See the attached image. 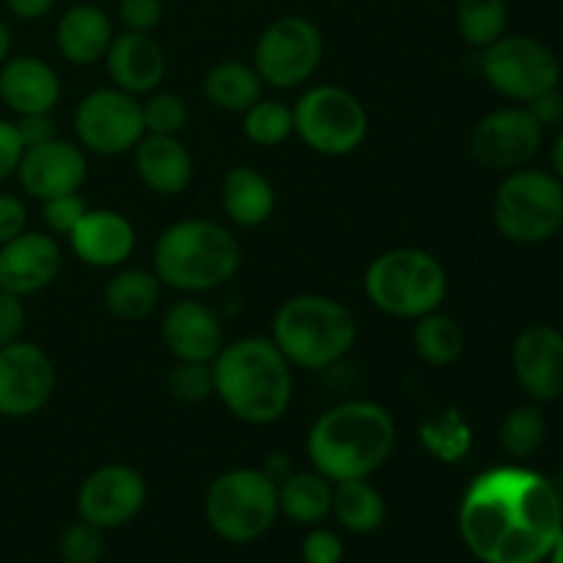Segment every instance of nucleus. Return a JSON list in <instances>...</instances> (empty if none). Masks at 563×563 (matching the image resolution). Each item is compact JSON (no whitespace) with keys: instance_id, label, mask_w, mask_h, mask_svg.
<instances>
[{"instance_id":"nucleus-35","label":"nucleus","mask_w":563,"mask_h":563,"mask_svg":"<svg viewBox=\"0 0 563 563\" xmlns=\"http://www.w3.org/2000/svg\"><path fill=\"white\" fill-rule=\"evenodd\" d=\"M143 110V130L148 135H179L187 124V102L179 93H152L146 102H141Z\"/></svg>"},{"instance_id":"nucleus-20","label":"nucleus","mask_w":563,"mask_h":563,"mask_svg":"<svg viewBox=\"0 0 563 563\" xmlns=\"http://www.w3.org/2000/svg\"><path fill=\"white\" fill-rule=\"evenodd\" d=\"M135 225L113 209H88L69 234L75 256L88 267H121L135 251Z\"/></svg>"},{"instance_id":"nucleus-7","label":"nucleus","mask_w":563,"mask_h":563,"mask_svg":"<svg viewBox=\"0 0 563 563\" xmlns=\"http://www.w3.org/2000/svg\"><path fill=\"white\" fill-rule=\"evenodd\" d=\"M280 515L278 484L264 471L236 467L214 478L203 498V517L214 537L231 544L262 539Z\"/></svg>"},{"instance_id":"nucleus-50","label":"nucleus","mask_w":563,"mask_h":563,"mask_svg":"<svg viewBox=\"0 0 563 563\" xmlns=\"http://www.w3.org/2000/svg\"><path fill=\"white\" fill-rule=\"evenodd\" d=\"M548 561H550V563H563V528H561L559 539H555L553 550H550V559H548Z\"/></svg>"},{"instance_id":"nucleus-8","label":"nucleus","mask_w":563,"mask_h":563,"mask_svg":"<svg viewBox=\"0 0 563 563\" xmlns=\"http://www.w3.org/2000/svg\"><path fill=\"white\" fill-rule=\"evenodd\" d=\"M493 218L517 245L548 242L563 225V181L548 170H511L493 198Z\"/></svg>"},{"instance_id":"nucleus-3","label":"nucleus","mask_w":563,"mask_h":563,"mask_svg":"<svg viewBox=\"0 0 563 563\" xmlns=\"http://www.w3.org/2000/svg\"><path fill=\"white\" fill-rule=\"evenodd\" d=\"M214 394L242 423L267 427L286 416L295 394L291 363L273 339H240L212 361Z\"/></svg>"},{"instance_id":"nucleus-49","label":"nucleus","mask_w":563,"mask_h":563,"mask_svg":"<svg viewBox=\"0 0 563 563\" xmlns=\"http://www.w3.org/2000/svg\"><path fill=\"white\" fill-rule=\"evenodd\" d=\"M550 163H553L555 176H559V179L563 181V130H561V135L555 137V143H553V154H550Z\"/></svg>"},{"instance_id":"nucleus-15","label":"nucleus","mask_w":563,"mask_h":563,"mask_svg":"<svg viewBox=\"0 0 563 563\" xmlns=\"http://www.w3.org/2000/svg\"><path fill=\"white\" fill-rule=\"evenodd\" d=\"M542 146V126L528 108H504L484 115L471 135V154L489 170L526 168Z\"/></svg>"},{"instance_id":"nucleus-25","label":"nucleus","mask_w":563,"mask_h":563,"mask_svg":"<svg viewBox=\"0 0 563 563\" xmlns=\"http://www.w3.org/2000/svg\"><path fill=\"white\" fill-rule=\"evenodd\" d=\"M223 209L242 229L264 225L275 212V190L264 174L251 165H236L223 179Z\"/></svg>"},{"instance_id":"nucleus-29","label":"nucleus","mask_w":563,"mask_h":563,"mask_svg":"<svg viewBox=\"0 0 563 563\" xmlns=\"http://www.w3.org/2000/svg\"><path fill=\"white\" fill-rule=\"evenodd\" d=\"M159 278L146 269H121L104 286V306L115 319L141 322L157 308Z\"/></svg>"},{"instance_id":"nucleus-36","label":"nucleus","mask_w":563,"mask_h":563,"mask_svg":"<svg viewBox=\"0 0 563 563\" xmlns=\"http://www.w3.org/2000/svg\"><path fill=\"white\" fill-rule=\"evenodd\" d=\"M58 553L64 563H99L104 555V531L86 520L71 522L60 533Z\"/></svg>"},{"instance_id":"nucleus-24","label":"nucleus","mask_w":563,"mask_h":563,"mask_svg":"<svg viewBox=\"0 0 563 563\" xmlns=\"http://www.w3.org/2000/svg\"><path fill=\"white\" fill-rule=\"evenodd\" d=\"M113 22L97 3H77L64 11L55 31L58 53L75 66H93L108 55L113 42Z\"/></svg>"},{"instance_id":"nucleus-41","label":"nucleus","mask_w":563,"mask_h":563,"mask_svg":"<svg viewBox=\"0 0 563 563\" xmlns=\"http://www.w3.org/2000/svg\"><path fill=\"white\" fill-rule=\"evenodd\" d=\"M25 330V306L22 297L0 289V346H9L22 339Z\"/></svg>"},{"instance_id":"nucleus-17","label":"nucleus","mask_w":563,"mask_h":563,"mask_svg":"<svg viewBox=\"0 0 563 563\" xmlns=\"http://www.w3.org/2000/svg\"><path fill=\"white\" fill-rule=\"evenodd\" d=\"M60 264L64 253L55 236L25 229L20 236L0 245V289L22 300L38 295L58 278Z\"/></svg>"},{"instance_id":"nucleus-33","label":"nucleus","mask_w":563,"mask_h":563,"mask_svg":"<svg viewBox=\"0 0 563 563\" xmlns=\"http://www.w3.org/2000/svg\"><path fill=\"white\" fill-rule=\"evenodd\" d=\"M548 434V421L539 407L526 405L511 410L500 423V445L515 460H528L537 454Z\"/></svg>"},{"instance_id":"nucleus-5","label":"nucleus","mask_w":563,"mask_h":563,"mask_svg":"<svg viewBox=\"0 0 563 563\" xmlns=\"http://www.w3.org/2000/svg\"><path fill=\"white\" fill-rule=\"evenodd\" d=\"M357 339L355 317L324 295L289 297L275 311L273 341L291 366L322 372L350 355Z\"/></svg>"},{"instance_id":"nucleus-27","label":"nucleus","mask_w":563,"mask_h":563,"mask_svg":"<svg viewBox=\"0 0 563 563\" xmlns=\"http://www.w3.org/2000/svg\"><path fill=\"white\" fill-rule=\"evenodd\" d=\"M264 80L258 77L256 66L242 60H220L203 77V93L214 108L225 113H245L262 99Z\"/></svg>"},{"instance_id":"nucleus-51","label":"nucleus","mask_w":563,"mask_h":563,"mask_svg":"<svg viewBox=\"0 0 563 563\" xmlns=\"http://www.w3.org/2000/svg\"><path fill=\"white\" fill-rule=\"evenodd\" d=\"M555 493H559V500H561V509H563V471L559 473V478H555Z\"/></svg>"},{"instance_id":"nucleus-16","label":"nucleus","mask_w":563,"mask_h":563,"mask_svg":"<svg viewBox=\"0 0 563 563\" xmlns=\"http://www.w3.org/2000/svg\"><path fill=\"white\" fill-rule=\"evenodd\" d=\"M14 176L22 192L47 201V198L80 190L88 176V159L82 146L53 137V141L25 148Z\"/></svg>"},{"instance_id":"nucleus-38","label":"nucleus","mask_w":563,"mask_h":563,"mask_svg":"<svg viewBox=\"0 0 563 563\" xmlns=\"http://www.w3.org/2000/svg\"><path fill=\"white\" fill-rule=\"evenodd\" d=\"M42 220L44 225L49 229V234H64L69 236L75 231V225L80 223L82 214L88 212L86 201H82L77 192H69V196H55L42 201Z\"/></svg>"},{"instance_id":"nucleus-43","label":"nucleus","mask_w":563,"mask_h":563,"mask_svg":"<svg viewBox=\"0 0 563 563\" xmlns=\"http://www.w3.org/2000/svg\"><path fill=\"white\" fill-rule=\"evenodd\" d=\"M27 229V209L14 192H0V245L11 242Z\"/></svg>"},{"instance_id":"nucleus-39","label":"nucleus","mask_w":563,"mask_h":563,"mask_svg":"<svg viewBox=\"0 0 563 563\" xmlns=\"http://www.w3.org/2000/svg\"><path fill=\"white\" fill-rule=\"evenodd\" d=\"M163 0H119V22L124 31L152 33L163 22Z\"/></svg>"},{"instance_id":"nucleus-4","label":"nucleus","mask_w":563,"mask_h":563,"mask_svg":"<svg viewBox=\"0 0 563 563\" xmlns=\"http://www.w3.org/2000/svg\"><path fill=\"white\" fill-rule=\"evenodd\" d=\"M242 264L240 240L214 220H181L165 229L154 245V275L179 291L220 289Z\"/></svg>"},{"instance_id":"nucleus-44","label":"nucleus","mask_w":563,"mask_h":563,"mask_svg":"<svg viewBox=\"0 0 563 563\" xmlns=\"http://www.w3.org/2000/svg\"><path fill=\"white\" fill-rule=\"evenodd\" d=\"M14 124H16V132H20V137H22V146L25 148L38 146V143H47V141H53V137H58L55 135L53 113L20 115Z\"/></svg>"},{"instance_id":"nucleus-23","label":"nucleus","mask_w":563,"mask_h":563,"mask_svg":"<svg viewBox=\"0 0 563 563\" xmlns=\"http://www.w3.org/2000/svg\"><path fill=\"white\" fill-rule=\"evenodd\" d=\"M135 170L157 196H179L192 181V157L179 135H143L135 146Z\"/></svg>"},{"instance_id":"nucleus-21","label":"nucleus","mask_w":563,"mask_h":563,"mask_svg":"<svg viewBox=\"0 0 563 563\" xmlns=\"http://www.w3.org/2000/svg\"><path fill=\"white\" fill-rule=\"evenodd\" d=\"M163 341L176 361L212 363L223 350V330L209 306L179 300L163 319Z\"/></svg>"},{"instance_id":"nucleus-46","label":"nucleus","mask_w":563,"mask_h":563,"mask_svg":"<svg viewBox=\"0 0 563 563\" xmlns=\"http://www.w3.org/2000/svg\"><path fill=\"white\" fill-rule=\"evenodd\" d=\"M5 9H9L11 16L22 22H33V20H42L47 16L49 11L55 9L58 0H3Z\"/></svg>"},{"instance_id":"nucleus-34","label":"nucleus","mask_w":563,"mask_h":563,"mask_svg":"<svg viewBox=\"0 0 563 563\" xmlns=\"http://www.w3.org/2000/svg\"><path fill=\"white\" fill-rule=\"evenodd\" d=\"M242 115H245L242 130H245L247 141H253L256 146H278L295 132V113L275 99H258Z\"/></svg>"},{"instance_id":"nucleus-47","label":"nucleus","mask_w":563,"mask_h":563,"mask_svg":"<svg viewBox=\"0 0 563 563\" xmlns=\"http://www.w3.org/2000/svg\"><path fill=\"white\" fill-rule=\"evenodd\" d=\"M264 476L273 478L275 484H280L284 478H289L291 473H295V465H291L289 454H269V460L264 462Z\"/></svg>"},{"instance_id":"nucleus-10","label":"nucleus","mask_w":563,"mask_h":563,"mask_svg":"<svg viewBox=\"0 0 563 563\" xmlns=\"http://www.w3.org/2000/svg\"><path fill=\"white\" fill-rule=\"evenodd\" d=\"M324 58V36L308 16L286 14L269 22L253 49L258 77L273 88H297L317 75Z\"/></svg>"},{"instance_id":"nucleus-42","label":"nucleus","mask_w":563,"mask_h":563,"mask_svg":"<svg viewBox=\"0 0 563 563\" xmlns=\"http://www.w3.org/2000/svg\"><path fill=\"white\" fill-rule=\"evenodd\" d=\"M22 154H25V146H22L16 124L9 119H0V185L16 174Z\"/></svg>"},{"instance_id":"nucleus-19","label":"nucleus","mask_w":563,"mask_h":563,"mask_svg":"<svg viewBox=\"0 0 563 563\" xmlns=\"http://www.w3.org/2000/svg\"><path fill=\"white\" fill-rule=\"evenodd\" d=\"M0 102L20 115L53 113L60 102V77L36 55H9L0 66Z\"/></svg>"},{"instance_id":"nucleus-6","label":"nucleus","mask_w":563,"mask_h":563,"mask_svg":"<svg viewBox=\"0 0 563 563\" xmlns=\"http://www.w3.org/2000/svg\"><path fill=\"white\" fill-rule=\"evenodd\" d=\"M363 286L377 311L396 319H421L443 306L449 275L432 253L396 247L368 264Z\"/></svg>"},{"instance_id":"nucleus-22","label":"nucleus","mask_w":563,"mask_h":563,"mask_svg":"<svg viewBox=\"0 0 563 563\" xmlns=\"http://www.w3.org/2000/svg\"><path fill=\"white\" fill-rule=\"evenodd\" d=\"M104 64H108L110 80L115 82V88L132 93V97L157 91L165 69H168L163 47L154 42L152 33L135 31H124L113 36L108 55H104Z\"/></svg>"},{"instance_id":"nucleus-14","label":"nucleus","mask_w":563,"mask_h":563,"mask_svg":"<svg viewBox=\"0 0 563 563\" xmlns=\"http://www.w3.org/2000/svg\"><path fill=\"white\" fill-rule=\"evenodd\" d=\"M146 478L130 465H104L88 473L77 489V517L110 531L141 515L146 506Z\"/></svg>"},{"instance_id":"nucleus-26","label":"nucleus","mask_w":563,"mask_h":563,"mask_svg":"<svg viewBox=\"0 0 563 563\" xmlns=\"http://www.w3.org/2000/svg\"><path fill=\"white\" fill-rule=\"evenodd\" d=\"M278 506L297 526L317 528L333 509V484L317 471H295L278 484Z\"/></svg>"},{"instance_id":"nucleus-37","label":"nucleus","mask_w":563,"mask_h":563,"mask_svg":"<svg viewBox=\"0 0 563 563\" xmlns=\"http://www.w3.org/2000/svg\"><path fill=\"white\" fill-rule=\"evenodd\" d=\"M168 390L176 401L185 405H198L214 394L212 363H190L179 361L168 377Z\"/></svg>"},{"instance_id":"nucleus-13","label":"nucleus","mask_w":563,"mask_h":563,"mask_svg":"<svg viewBox=\"0 0 563 563\" xmlns=\"http://www.w3.org/2000/svg\"><path fill=\"white\" fill-rule=\"evenodd\" d=\"M55 390V366L42 346L14 341L0 346V418H31L47 407Z\"/></svg>"},{"instance_id":"nucleus-31","label":"nucleus","mask_w":563,"mask_h":563,"mask_svg":"<svg viewBox=\"0 0 563 563\" xmlns=\"http://www.w3.org/2000/svg\"><path fill=\"white\" fill-rule=\"evenodd\" d=\"M509 3L506 0H460L456 3V27L473 47H489L506 36Z\"/></svg>"},{"instance_id":"nucleus-52","label":"nucleus","mask_w":563,"mask_h":563,"mask_svg":"<svg viewBox=\"0 0 563 563\" xmlns=\"http://www.w3.org/2000/svg\"><path fill=\"white\" fill-rule=\"evenodd\" d=\"M179 563H185V561H179Z\"/></svg>"},{"instance_id":"nucleus-32","label":"nucleus","mask_w":563,"mask_h":563,"mask_svg":"<svg viewBox=\"0 0 563 563\" xmlns=\"http://www.w3.org/2000/svg\"><path fill=\"white\" fill-rule=\"evenodd\" d=\"M421 443L434 460L440 462H462L471 454L473 434L460 410H449L443 416H434L423 421Z\"/></svg>"},{"instance_id":"nucleus-30","label":"nucleus","mask_w":563,"mask_h":563,"mask_svg":"<svg viewBox=\"0 0 563 563\" xmlns=\"http://www.w3.org/2000/svg\"><path fill=\"white\" fill-rule=\"evenodd\" d=\"M412 341H416V352L429 366H451L454 361H460L462 350H465L462 328L440 311L416 319Z\"/></svg>"},{"instance_id":"nucleus-40","label":"nucleus","mask_w":563,"mask_h":563,"mask_svg":"<svg viewBox=\"0 0 563 563\" xmlns=\"http://www.w3.org/2000/svg\"><path fill=\"white\" fill-rule=\"evenodd\" d=\"M302 561L306 563H341L344 559V542L335 531L328 528H313L306 539H302Z\"/></svg>"},{"instance_id":"nucleus-1","label":"nucleus","mask_w":563,"mask_h":563,"mask_svg":"<svg viewBox=\"0 0 563 563\" xmlns=\"http://www.w3.org/2000/svg\"><path fill=\"white\" fill-rule=\"evenodd\" d=\"M460 537L482 563H544L563 528L555 484L520 465L484 471L456 515Z\"/></svg>"},{"instance_id":"nucleus-45","label":"nucleus","mask_w":563,"mask_h":563,"mask_svg":"<svg viewBox=\"0 0 563 563\" xmlns=\"http://www.w3.org/2000/svg\"><path fill=\"white\" fill-rule=\"evenodd\" d=\"M531 104V115L539 121V126H553V124H561L563 121V97L559 93V88H553V91L542 93V97H537Z\"/></svg>"},{"instance_id":"nucleus-11","label":"nucleus","mask_w":563,"mask_h":563,"mask_svg":"<svg viewBox=\"0 0 563 563\" xmlns=\"http://www.w3.org/2000/svg\"><path fill=\"white\" fill-rule=\"evenodd\" d=\"M482 75L489 86L515 102H533L559 88L561 64L548 44L531 36H500L482 55Z\"/></svg>"},{"instance_id":"nucleus-18","label":"nucleus","mask_w":563,"mask_h":563,"mask_svg":"<svg viewBox=\"0 0 563 563\" xmlns=\"http://www.w3.org/2000/svg\"><path fill=\"white\" fill-rule=\"evenodd\" d=\"M511 363L522 390L537 401L563 396V333L550 324L522 330L511 350Z\"/></svg>"},{"instance_id":"nucleus-12","label":"nucleus","mask_w":563,"mask_h":563,"mask_svg":"<svg viewBox=\"0 0 563 563\" xmlns=\"http://www.w3.org/2000/svg\"><path fill=\"white\" fill-rule=\"evenodd\" d=\"M75 135L86 152L99 157L126 154L146 135L141 102L121 88H97L77 104Z\"/></svg>"},{"instance_id":"nucleus-28","label":"nucleus","mask_w":563,"mask_h":563,"mask_svg":"<svg viewBox=\"0 0 563 563\" xmlns=\"http://www.w3.org/2000/svg\"><path fill=\"white\" fill-rule=\"evenodd\" d=\"M330 515L350 533L366 537V533H374L383 528L385 500L366 478L339 482L333 487V509H330Z\"/></svg>"},{"instance_id":"nucleus-2","label":"nucleus","mask_w":563,"mask_h":563,"mask_svg":"<svg viewBox=\"0 0 563 563\" xmlns=\"http://www.w3.org/2000/svg\"><path fill=\"white\" fill-rule=\"evenodd\" d=\"M396 421L368 399L341 401L313 421L308 460L330 484L368 478L394 454Z\"/></svg>"},{"instance_id":"nucleus-9","label":"nucleus","mask_w":563,"mask_h":563,"mask_svg":"<svg viewBox=\"0 0 563 563\" xmlns=\"http://www.w3.org/2000/svg\"><path fill=\"white\" fill-rule=\"evenodd\" d=\"M295 132L324 157H344L368 135V113L355 93L339 86H317L295 104Z\"/></svg>"},{"instance_id":"nucleus-48","label":"nucleus","mask_w":563,"mask_h":563,"mask_svg":"<svg viewBox=\"0 0 563 563\" xmlns=\"http://www.w3.org/2000/svg\"><path fill=\"white\" fill-rule=\"evenodd\" d=\"M9 55H11V27H9V22L0 16V66L5 64V58H9Z\"/></svg>"}]
</instances>
